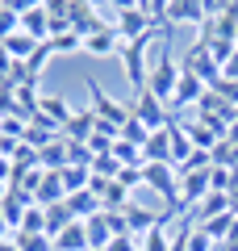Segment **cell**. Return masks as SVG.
Returning a JSON list of instances; mask_svg holds the SVG:
<instances>
[{
    "instance_id": "23",
    "label": "cell",
    "mask_w": 238,
    "mask_h": 251,
    "mask_svg": "<svg viewBox=\"0 0 238 251\" xmlns=\"http://www.w3.org/2000/svg\"><path fill=\"white\" fill-rule=\"evenodd\" d=\"M9 243L17 251H54V239L50 234H29V230H13Z\"/></svg>"
},
{
    "instance_id": "8",
    "label": "cell",
    "mask_w": 238,
    "mask_h": 251,
    "mask_svg": "<svg viewBox=\"0 0 238 251\" xmlns=\"http://www.w3.org/2000/svg\"><path fill=\"white\" fill-rule=\"evenodd\" d=\"M84 54L88 59H113V54H121V34L113 25H100L96 34L84 38Z\"/></svg>"
},
{
    "instance_id": "10",
    "label": "cell",
    "mask_w": 238,
    "mask_h": 251,
    "mask_svg": "<svg viewBox=\"0 0 238 251\" xmlns=\"http://www.w3.org/2000/svg\"><path fill=\"white\" fill-rule=\"evenodd\" d=\"M209 168H213V163H209ZM209 168L180 176V201H184V209H196L205 197H209Z\"/></svg>"
},
{
    "instance_id": "9",
    "label": "cell",
    "mask_w": 238,
    "mask_h": 251,
    "mask_svg": "<svg viewBox=\"0 0 238 251\" xmlns=\"http://www.w3.org/2000/svg\"><path fill=\"white\" fill-rule=\"evenodd\" d=\"M205 84L196 80V75H180V84H176V92H171V100H167V113H176V109H196L201 105V97H205Z\"/></svg>"
},
{
    "instance_id": "20",
    "label": "cell",
    "mask_w": 238,
    "mask_h": 251,
    "mask_svg": "<svg viewBox=\"0 0 238 251\" xmlns=\"http://www.w3.org/2000/svg\"><path fill=\"white\" fill-rule=\"evenodd\" d=\"M38 113L50 117V122L63 130V126H67V117H71V105H67L63 97H54V92H42V100H38Z\"/></svg>"
},
{
    "instance_id": "2",
    "label": "cell",
    "mask_w": 238,
    "mask_h": 251,
    "mask_svg": "<svg viewBox=\"0 0 238 251\" xmlns=\"http://www.w3.org/2000/svg\"><path fill=\"white\" fill-rule=\"evenodd\" d=\"M88 109L96 113V122L113 126V130H121V126H125V117H130V105L113 100L105 88H100V80H88Z\"/></svg>"
},
{
    "instance_id": "31",
    "label": "cell",
    "mask_w": 238,
    "mask_h": 251,
    "mask_svg": "<svg viewBox=\"0 0 238 251\" xmlns=\"http://www.w3.org/2000/svg\"><path fill=\"white\" fill-rule=\"evenodd\" d=\"M117 138H125V143H134V147H138V151H142V147H146V138H150V130H146V126H142L138 122V117H125V126H121V134H117Z\"/></svg>"
},
{
    "instance_id": "3",
    "label": "cell",
    "mask_w": 238,
    "mask_h": 251,
    "mask_svg": "<svg viewBox=\"0 0 238 251\" xmlns=\"http://www.w3.org/2000/svg\"><path fill=\"white\" fill-rule=\"evenodd\" d=\"M155 34H146V38H138V42H121V67H125V80L134 84V92H146V72H150V63H146V42Z\"/></svg>"
},
{
    "instance_id": "34",
    "label": "cell",
    "mask_w": 238,
    "mask_h": 251,
    "mask_svg": "<svg viewBox=\"0 0 238 251\" xmlns=\"http://www.w3.org/2000/svg\"><path fill=\"white\" fill-rule=\"evenodd\" d=\"M92 176L96 180H117V172H121V163L113 159V155H92Z\"/></svg>"
},
{
    "instance_id": "5",
    "label": "cell",
    "mask_w": 238,
    "mask_h": 251,
    "mask_svg": "<svg viewBox=\"0 0 238 251\" xmlns=\"http://www.w3.org/2000/svg\"><path fill=\"white\" fill-rule=\"evenodd\" d=\"M21 4V34H29L34 42H50V13L38 0H17Z\"/></svg>"
},
{
    "instance_id": "29",
    "label": "cell",
    "mask_w": 238,
    "mask_h": 251,
    "mask_svg": "<svg viewBox=\"0 0 238 251\" xmlns=\"http://www.w3.org/2000/svg\"><path fill=\"white\" fill-rule=\"evenodd\" d=\"M50 50H54V59H59V54H84V38H79L75 29L54 34V38H50Z\"/></svg>"
},
{
    "instance_id": "21",
    "label": "cell",
    "mask_w": 238,
    "mask_h": 251,
    "mask_svg": "<svg viewBox=\"0 0 238 251\" xmlns=\"http://www.w3.org/2000/svg\"><path fill=\"white\" fill-rule=\"evenodd\" d=\"M67 205H71V218H75V222H88V218L100 214V197L96 193H71Z\"/></svg>"
},
{
    "instance_id": "15",
    "label": "cell",
    "mask_w": 238,
    "mask_h": 251,
    "mask_svg": "<svg viewBox=\"0 0 238 251\" xmlns=\"http://www.w3.org/2000/svg\"><path fill=\"white\" fill-rule=\"evenodd\" d=\"M54 251H92L88 247V226L84 222H71L54 234Z\"/></svg>"
},
{
    "instance_id": "26",
    "label": "cell",
    "mask_w": 238,
    "mask_h": 251,
    "mask_svg": "<svg viewBox=\"0 0 238 251\" xmlns=\"http://www.w3.org/2000/svg\"><path fill=\"white\" fill-rule=\"evenodd\" d=\"M221 214H230V197H221V193H209V197L196 205V218H201V222H213V218H221Z\"/></svg>"
},
{
    "instance_id": "35",
    "label": "cell",
    "mask_w": 238,
    "mask_h": 251,
    "mask_svg": "<svg viewBox=\"0 0 238 251\" xmlns=\"http://www.w3.org/2000/svg\"><path fill=\"white\" fill-rule=\"evenodd\" d=\"M50 59H54L50 42H42V46H38V50L29 54V59H25V72H29V80H38V75H42V67H46V63H50Z\"/></svg>"
},
{
    "instance_id": "19",
    "label": "cell",
    "mask_w": 238,
    "mask_h": 251,
    "mask_svg": "<svg viewBox=\"0 0 238 251\" xmlns=\"http://www.w3.org/2000/svg\"><path fill=\"white\" fill-rule=\"evenodd\" d=\"M84 226H88V247H92V251H105L109 243L117 239V234H113V226H109V218H105V209H100L96 218H88Z\"/></svg>"
},
{
    "instance_id": "4",
    "label": "cell",
    "mask_w": 238,
    "mask_h": 251,
    "mask_svg": "<svg viewBox=\"0 0 238 251\" xmlns=\"http://www.w3.org/2000/svg\"><path fill=\"white\" fill-rule=\"evenodd\" d=\"M180 63H184V72H188V75H196L205 88H213V84L221 80V67L209 59V46H201V42H192V50H188Z\"/></svg>"
},
{
    "instance_id": "38",
    "label": "cell",
    "mask_w": 238,
    "mask_h": 251,
    "mask_svg": "<svg viewBox=\"0 0 238 251\" xmlns=\"http://www.w3.org/2000/svg\"><path fill=\"white\" fill-rule=\"evenodd\" d=\"M188 251H213V239H209V234H205L196 222L188 226Z\"/></svg>"
},
{
    "instance_id": "13",
    "label": "cell",
    "mask_w": 238,
    "mask_h": 251,
    "mask_svg": "<svg viewBox=\"0 0 238 251\" xmlns=\"http://www.w3.org/2000/svg\"><path fill=\"white\" fill-rule=\"evenodd\" d=\"M146 163H171V130L163 126V130H150L146 147H142V168ZM176 168V163H171Z\"/></svg>"
},
{
    "instance_id": "41",
    "label": "cell",
    "mask_w": 238,
    "mask_h": 251,
    "mask_svg": "<svg viewBox=\"0 0 238 251\" xmlns=\"http://www.w3.org/2000/svg\"><path fill=\"white\" fill-rule=\"evenodd\" d=\"M9 234H13V230H9V226H4V214H0V243L9 239Z\"/></svg>"
},
{
    "instance_id": "16",
    "label": "cell",
    "mask_w": 238,
    "mask_h": 251,
    "mask_svg": "<svg viewBox=\"0 0 238 251\" xmlns=\"http://www.w3.org/2000/svg\"><path fill=\"white\" fill-rule=\"evenodd\" d=\"M196 117H217V122H230V126H234V105L209 88V92L201 97V105H196Z\"/></svg>"
},
{
    "instance_id": "40",
    "label": "cell",
    "mask_w": 238,
    "mask_h": 251,
    "mask_svg": "<svg viewBox=\"0 0 238 251\" xmlns=\"http://www.w3.org/2000/svg\"><path fill=\"white\" fill-rule=\"evenodd\" d=\"M105 251H142V243L138 239H134V234H117V239L113 243H109V247Z\"/></svg>"
},
{
    "instance_id": "27",
    "label": "cell",
    "mask_w": 238,
    "mask_h": 251,
    "mask_svg": "<svg viewBox=\"0 0 238 251\" xmlns=\"http://www.w3.org/2000/svg\"><path fill=\"white\" fill-rule=\"evenodd\" d=\"M59 176H63V184H67V197L71 193H88V184H92V172L88 168H71V163L59 172Z\"/></svg>"
},
{
    "instance_id": "11",
    "label": "cell",
    "mask_w": 238,
    "mask_h": 251,
    "mask_svg": "<svg viewBox=\"0 0 238 251\" xmlns=\"http://www.w3.org/2000/svg\"><path fill=\"white\" fill-rule=\"evenodd\" d=\"M205 21H209V13H205L201 0H176V4H167V25H196L201 29Z\"/></svg>"
},
{
    "instance_id": "28",
    "label": "cell",
    "mask_w": 238,
    "mask_h": 251,
    "mask_svg": "<svg viewBox=\"0 0 238 251\" xmlns=\"http://www.w3.org/2000/svg\"><path fill=\"white\" fill-rule=\"evenodd\" d=\"M17 29H21V4L17 0H13V4L0 0V42H4L9 34H17Z\"/></svg>"
},
{
    "instance_id": "37",
    "label": "cell",
    "mask_w": 238,
    "mask_h": 251,
    "mask_svg": "<svg viewBox=\"0 0 238 251\" xmlns=\"http://www.w3.org/2000/svg\"><path fill=\"white\" fill-rule=\"evenodd\" d=\"M21 230H29V234H46V209H42V205H29L25 218H21Z\"/></svg>"
},
{
    "instance_id": "39",
    "label": "cell",
    "mask_w": 238,
    "mask_h": 251,
    "mask_svg": "<svg viewBox=\"0 0 238 251\" xmlns=\"http://www.w3.org/2000/svg\"><path fill=\"white\" fill-rule=\"evenodd\" d=\"M117 184L130 188V193H138V184H142V168H121V172H117Z\"/></svg>"
},
{
    "instance_id": "17",
    "label": "cell",
    "mask_w": 238,
    "mask_h": 251,
    "mask_svg": "<svg viewBox=\"0 0 238 251\" xmlns=\"http://www.w3.org/2000/svg\"><path fill=\"white\" fill-rule=\"evenodd\" d=\"M34 205V201L25 197V193H9V197L0 201V214H4V226L9 230H21V218H25V209Z\"/></svg>"
},
{
    "instance_id": "7",
    "label": "cell",
    "mask_w": 238,
    "mask_h": 251,
    "mask_svg": "<svg viewBox=\"0 0 238 251\" xmlns=\"http://www.w3.org/2000/svg\"><path fill=\"white\" fill-rule=\"evenodd\" d=\"M67 21H71V29H75L79 38L96 34V29L105 25V21H100V9L88 4V0H67Z\"/></svg>"
},
{
    "instance_id": "44",
    "label": "cell",
    "mask_w": 238,
    "mask_h": 251,
    "mask_svg": "<svg viewBox=\"0 0 238 251\" xmlns=\"http://www.w3.org/2000/svg\"><path fill=\"white\" fill-rule=\"evenodd\" d=\"M234 46H238V34H234Z\"/></svg>"
},
{
    "instance_id": "36",
    "label": "cell",
    "mask_w": 238,
    "mask_h": 251,
    "mask_svg": "<svg viewBox=\"0 0 238 251\" xmlns=\"http://www.w3.org/2000/svg\"><path fill=\"white\" fill-rule=\"evenodd\" d=\"M25 130H29L25 117H0V138H17V143H25Z\"/></svg>"
},
{
    "instance_id": "12",
    "label": "cell",
    "mask_w": 238,
    "mask_h": 251,
    "mask_svg": "<svg viewBox=\"0 0 238 251\" xmlns=\"http://www.w3.org/2000/svg\"><path fill=\"white\" fill-rule=\"evenodd\" d=\"M96 113L92 109H71V117H67V126H63V138L67 143H88L92 134H96Z\"/></svg>"
},
{
    "instance_id": "43",
    "label": "cell",
    "mask_w": 238,
    "mask_h": 251,
    "mask_svg": "<svg viewBox=\"0 0 238 251\" xmlns=\"http://www.w3.org/2000/svg\"><path fill=\"white\" fill-rule=\"evenodd\" d=\"M234 122H238V109H234Z\"/></svg>"
},
{
    "instance_id": "22",
    "label": "cell",
    "mask_w": 238,
    "mask_h": 251,
    "mask_svg": "<svg viewBox=\"0 0 238 251\" xmlns=\"http://www.w3.org/2000/svg\"><path fill=\"white\" fill-rule=\"evenodd\" d=\"M0 46L9 50V59H13V63H25V59H29V54H34V50H38L42 42H34L29 34H21V29H17V34H9V38H4Z\"/></svg>"
},
{
    "instance_id": "25",
    "label": "cell",
    "mask_w": 238,
    "mask_h": 251,
    "mask_svg": "<svg viewBox=\"0 0 238 251\" xmlns=\"http://www.w3.org/2000/svg\"><path fill=\"white\" fill-rule=\"evenodd\" d=\"M71 222H75V218H71V205H67V201H59V205H46V234H50V239L63 230V226H71Z\"/></svg>"
},
{
    "instance_id": "33",
    "label": "cell",
    "mask_w": 238,
    "mask_h": 251,
    "mask_svg": "<svg viewBox=\"0 0 238 251\" xmlns=\"http://www.w3.org/2000/svg\"><path fill=\"white\" fill-rule=\"evenodd\" d=\"M138 243H142V251H171V239H167V222H159L155 230H146Z\"/></svg>"
},
{
    "instance_id": "14",
    "label": "cell",
    "mask_w": 238,
    "mask_h": 251,
    "mask_svg": "<svg viewBox=\"0 0 238 251\" xmlns=\"http://www.w3.org/2000/svg\"><path fill=\"white\" fill-rule=\"evenodd\" d=\"M59 201H67V184H63L59 172H42V180H38L34 188V205H59Z\"/></svg>"
},
{
    "instance_id": "42",
    "label": "cell",
    "mask_w": 238,
    "mask_h": 251,
    "mask_svg": "<svg viewBox=\"0 0 238 251\" xmlns=\"http://www.w3.org/2000/svg\"><path fill=\"white\" fill-rule=\"evenodd\" d=\"M0 251H17V247H13V243H9V239H4V243H0Z\"/></svg>"
},
{
    "instance_id": "24",
    "label": "cell",
    "mask_w": 238,
    "mask_h": 251,
    "mask_svg": "<svg viewBox=\"0 0 238 251\" xmlns=\"http://www.w3.org/2000/svg\"><path fill=\"white\" fill-rule=\"evenodd\" d=\"M201 226L205 234H209L213 243L217 239H230V234H234V226H238V218H234V209H230V214H221V218H213V222H196Z\"/></svg>"
},
{
    "instance_id": "18",
    "label": "cell",
    "mask_w": 238,
    "mask_h": 251,
    "mask_svg": "<svg viewBox=\"0 0 238 251\" xmlns=\"http://www.w3.org/2000/svg\"><path fill=\"white\" fill-rule=\"evenodd\" d=\"M38 168H42V172H63V168H67V138L46 143L42 151H38Z\"/></svg>"
},
{
    "instance_id": "1",
    "label": "cell",
    "mask_w": 238,
    "mask_h": 251,
    "mask_svg": "<svg viewBox=\"0 0 238 251\" xmlns=\"http://www.w3.org/2000/svg\"><path fill=\"white\" fill-rule=\"evenodd\" d=\"M180 75H184V63L171 59V42L159 38V54L150 59V72H146V92L167 105L171 92H176V84H180Z\"/></svg>"
},
{
    "instance_id": "6",
    "label": "cell",
    "mask_w": 238,
    "mask_h": 251,
    "mask_svg": "<svg viewBox=\"0 0 238 251\" xmlns=\"http://www.w3.org/2000/svg\"><path fill=\"white\" fill-rule=\"evenodd\" d=\"M130 113L138 117L146 130H163V126H167V117H171V113H167V105H163L159 97H150V92H134Z\"/></svg>"
},
{
    "instance_id": "32",
    "label": "cell",
    "mask_w": 238,
    "mask_h": 251,
    "mask_svg": "<svg viewBox=\"0 0 238 251\" xmlns=\"http://www.w3.org/2000/svg\"><path fill=\"white\" fill-rule=\"evenodd\" d=\"M230 188H234V172L221 168V163H213V168H209V193H221V197H230Z\"/></svg>"
},
{
    "instance_id": "30",
    "label": "cell",
    "mask_w": 238,
    "mask_h": 251,
    "mask_svg": "<svg viewBox=\"0 0 238 251\" xmlns=\"http://www.w3.org/2000/svg\"><path fill=\"white\" fill-rule=\"evenodd\" d=\"M109 155H113V159L121 163V168H142V151H138L134 143H125V138H117V143H113V151H109Z\"/></svg>"
}]
</instances>
